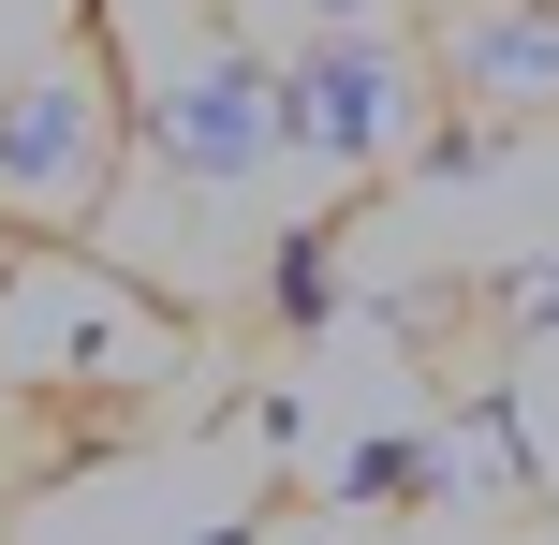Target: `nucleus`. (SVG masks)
I'll return each mask as SVG.
<instances>
[{
    "label": "nucleus",
    "mask_w": 559,
    "mask_h": 545,
    "mask_svg": "<svg viewBox=\"0 0 559 545\" xmlns=\"http://www.w3.org/2000/svg\"><path fill=\"white\" fill-rule=\"evenodd\" d=\"M0 281H15V206H0Z\"/></svg>",
    "instance_id": "nucleus-8"
},
{
    "label": "nucleus",
    "mask_w": 559,
    "mask_h": 545,
    "mask_svg": "<svg viewBox=\"0 0 559 545\" xmlns=\"http://www.w3.org/2000/svg\"><path fill=\"white\" fill-rule=\"evenodd\" d=\"M265 310H280V324H324V310H338V251H324V222H295V236L265 251Z\"/></svg>",
    "instance_id": "nucleus-5"
},
{
    "label": "nucleus",
    "mask_w": 559,
    "mask_h": 545,
    "mask_svg": "<svg viewBox=\"0 0 559 545\" xmlns=\"http://www.w3.org/2000/svg\"><path fill=\"white\" fill-rule=\"evenodd\" d=\"M338 487H354V501H427V487H456V458H442V442H413V428H397V442H368V458L338 472Z\"/></svg>",
    "instance_id": "nucleus-6"
},
{
    "label": "nucleus",
    "mask_w": 559,
    "mask_h": 545,
    "mask_svg": "<svg viewBox=\"0 0 559 545\" xmlns=\"http://www.w3.org/2000/svg\"><path fill=\"white\" fill-rule=\"evenodd\" d=\"M133 133L163 147L192 192H236V177L280 163V59H251L222 15H206L192 59H147V74H133Z\"/></svg>",
    "instance_id": "nucleus-2"
},
{
    "label": "nucleus",
    "mask_w": 559,
    "mask_h": 545,
    "mask_svg": "<svg viewBox=\"0 0 559 545\" xmlns=\"http://www.w3.org/2000/svg\"><path fill=\"white\" fill-rule=\"evenodd\" d=\"M206 545H251V517H222V531H206Z\"/></svg>",
    "instance_id": "nucleus-9"
},
{
    "label": "nucleus",
    "mask_w": 559,
    "mask_h": 545,
    "mask_svg": "<svg viewBox=\"0 0 559 545\" xmlns=\"http://www.w3.org/2000/svg\"><path fill=\"white\" fill-rule=\"evenodd\" d=\"M118 147H133V88H118V59H104V0H74V45L0 88V206L74 236L88 206L118 192Z\"/></svg>",
    "instance_id": "nucleus-1"
},
{
    "label": "nucleus",
    "mask_w": 559,
    "mask_h": 545,
    "mask_svg": "<svg viewBox=\"0 0 559 545\" xmlns=\"http://www.w3.org/2000/svg\"><path fill=\"white\" fill-rule=\"evenodd\" d=\"M442 88L472 118H559V0H472L442 29Z\"/></svg>",
    "instance_id": "nucleus-4"
},
{
    "label": "nucleus",
    "mask_w": 559,
    "mask_h": 545,
    "mask_svg": "<svg viewBox=\"0 0 559 545\" xmlns=\"http://www.w3.org/2000/svg\"><path fill=\"white\" fill-rule=\"evenodd\" d=\"M501 310H515V340H545V324H559V251H545V265H531V281H515V295H501Z\"/></svg>",
    "instance_id": "nucleus-7"
},
{
    "label": "nucleus",
    "mask_w": 559,
    "mask_h": 545,
    "mask_svg": "<svg viewBox=\"0 0 559 545\" xmlns=\"http://www.w3.org/2000/svg\"><path fill=\"white\" fill-rule=\"evenodd\" d=\"M280 147H309V163H383V147H413V59L368 15L324 29L309 59H280Z\"/></svg>",
    "instance_id": "nucleus-3"
}]
</instances>
